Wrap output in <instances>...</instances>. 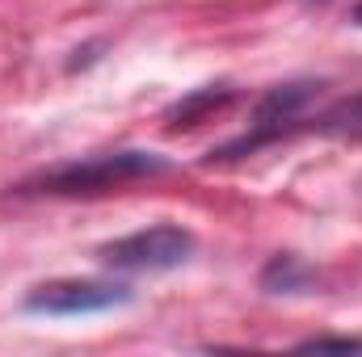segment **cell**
<instances>
[{
	"instance_id": "cell-6",
	"label": "cell",
	"mask_w": 362,
	"mask_h": 357,
	"mask_svg": "<svg viewBox=\"0 0 362 357\" xmlns=\"http://www.w3.org/2000/svg\"><path fill=\"white\" fill-rule=\"evenodd\" d=\"M329 122H341V126H362V97L354 101V105H346L341 114H333Z\"/></svg>"
},
{
	"instance_id": "cell-4",
	"label": "cell",
	"mask_w": 362,
	"mask_h": 357,
	"mask_svg": "<svg viewBox=\"0 0 362 357\" xmlns=\"http://www.w3.org/2000/svg\"><path fill=\"white\" fill-rule=\"evenodd\" d=\"M262 286L274 290V294H282V290H303L308 286V269L299 265L295 257H274L266 273H262Z\"/></svg>"
},
{
	"instance_id": "cell-5",
	"label": "cell",
	"mask_w": 362,
	"mask_h": 357,
	"mask_svg": "<svg viewBox=\"0 0 362 357\" xmlns=\"http://www.w3.org/2000/svg\"><path fill=\"white\" fill-rule=\"evenodd\" d=\"M299 349H341V353H350V349H362V341H350V337H316V341H303Z\"/></svg>"
},
{
	"instance_id": "cell-2",
	"label": "cell",
	"mask_w": 362,
	"mask_h": 357,
	"mask_svg": "<svg viewBox=\"0 0 362 357\" xmlns=\"http://www.w3.org/2000/svg\"><path fill=\"white\" fill-rule=\"evenodd\" d=\"M165 169H169V160H160L156 152H118V156H93L81 164L55 169L38 185H42V193H93V189H110L122 181L165 173Z\"/></svg>"
},
{
	"instance_id": "cell-1",
	"label": "cell",
	"mask_w": 362,
	"mask_h": 357,
	"mask_svg": "<svg viewBox=\"0 0 362 357\" xmlns=\"http://www.w3.org/2000/svg\"><path fill=\"white\" fill-rule=\"evenodd\" d=\"M198 240L185 231V227H144V231H131L122 240H110L97 248V261L105 269H118V273H160V269H177L194 257Z\"/></svg>"
},
{
	"instance_id": "cell-7",
	"label": "cell",
	"mask_w": 362,
	"mask_h": 357,
	"mask_svg": "<svg viewBox=\"0 0 362 357\" xmlns=\"http://www.w3.org/2000/svg\"><path fill=\"white\" fill-rule=\"evenodd\" d=\"M354 25H362V0H358V8H354Z\"/></svg>"
},
{
	"instance_id": "cell-3",
	"label": "cell",
	"mask_w": 362,
	"mask_h": 357,
	"mask_svg": "<svg viewBox=\"0 0 362 357\" xmlns=\"http://www.w3.org/2000/svg\"><path fill=\"white\" fill-rule=\"evenodd\" d=\"M122 303H131V290L114 282H47L25 294V311L34 315H93Z\"/></svg>"
}]
</instances>
